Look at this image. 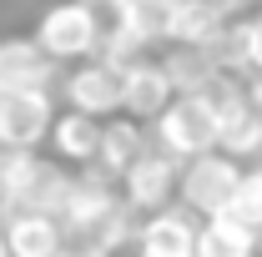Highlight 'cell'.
Listing matches in <instances>:
<instances>
[{
	"mask_svg": "<svg viewBox=\"0 0 262 257\" xmlns=\"http://www.w3.org/2000/svg\"><path fill=\"white\" fill-rule=\"evenodd\" d=\"M101 35H106V26H101L96 0H56V5H46V15L35 20V46L56 66L96 61Z\"/></svg>",
	"mask_w": 262,
	"mask_h": 257,
	"instance_id": "obj_1",
	"label": "cell"
},
{
	"mask_svg": "<svg viewBox=\"0 0 262 257\" xmlns=\"http://www.w3.org/2000/svg\"><path fill=\"white\" fill-rule=\"evenodd\" d=\"M242 161L222 157V152H207V157H196L182 166V182H177V202L196 212L202 222L207 217H222L232 207V192H237V182H242Z\"/></svg>",
	"mask_w": 262,
	"mask_h": 257,
	"instance_id": "obj_2",
	"label": "cell"
},
{
	"mask_svg": "<svg viewBox=\"0 0 262 257\" xmlns=\"http://www.w3.org/2000/svg\"><path fill=\"white\" fill-rule=\"evenodd\" d=\"M151 136H157V146H162L166 157H177L182 166H187V161L217 152V116H212L196 96H177L162 116H157Z\"/></svg>",
	"mask_w": 262,
	"mask_h": 257,
	"instance_id": "obj_3",
	"label": "cell"
},
{
	"mask_svg": "<svg viewBox=\"0 0 262 257\" xmlns=\"http://www.w3.org/2000/svg\"><path fill=\"white\" fill-rule=\"evenodd\" d=\"M177 182H182V161L166 157L162 146H146V152L126 166V177H121V202H126L131 212L157 217V212H166V207H171Z\"/></svg>",
	"mask_w": 262,
	"mask_h": 257,
	"instance_id": "obj_4",
	"label": "cell"
},
{
	"mask_svg": "<svg viewBox=\"0 0 262 257\" xmlns=\"http://www.w3.org/2000/svg\"><path fill=\"white\" fill-rule=\"evenodd\" d=\"M61 96H66L71 111L111 121V116H121V71L106 66V61H81L76 71H66Z\"/></svg>",
	"mask_w": 262,
	"mask_h": 257,
	"instance_id": "obj_5",
	"label": "cell"
},
{
	"mask_svg": "<svg viewBox=\"0 0 262 257\" xmlns=\"http://www.w3.org/2000/svg\"><path fill=\"white\" fill-rule=\"evenodd\" d=\"M51 126H56L51 91H26V96L0 91V146L5 152H35L40 141H51Z\"/></svg>",
	"mask_w": 262,
	"mask_h": 257,
	"instance_id": "obj_6",
	"label": "cell"
},
{
	"mask_svg": "<svg viewBox=\"0 0 262 257\" xmlns=\"http://www.w3.org/2000/svg\"><path fill=\"white\" fill-rule=\"evenodd\" d=\"M171 101H177V91H171V76H166L162 61L141 56V61L121 66V116L141 121V126H157V116Z\"/></svg>",
	"mask_w": 262,
	"mask_h": 257,
	"instance_id": "obj_7",
	"label": "cell"
},
{
	"mask_svg": "<svg viewBox=\"0 0 262 257\" xmlns=\"http://www.w3.org/2000/svg\"><path fill=\"white\" fill-rule=\"evenodd\" d=\"M56 61L35 46V35H5L0 40V91L26 96V91H51Z\"/></svg>",
	"mask_w": 262,
	"mask_h": 257,
	"instance_id": "obj_8",
	"label": "cell"
},
{
	"mask_svg": "<svg viewBox=\"0 0 262 257\" xmlns=\"http://www.w3.org/2000/svg\"><path fill=\"white\" fill-rule=\"evenodd\" d=\"M136 257H196V222L187 207H166L136 232Z\"/></svg>",
	"mask_w": 262,
	"mask_h": 257,
	"instance_id": "obj_9",
	"label": "cell"
},
{
	"mask_svg": "<svg viewBox=\"0 0 262 257\" xmlns=\"http://www.w3.org/2000/svg\"><path fill=\"white\" fill-rule=\"evenodd\" d=\"M101 126L96 116H81V111H56V126H51V152L61 166H96V152H101Z\"/></svg>",
	"mask_w": 262,
	"mask_h": 257,
	"instance_id": "obj_10",
	"label": "cell"
},
{
	"mask_svg": "<svg viewBox=\"0 0 262 257\" xmlns=\"http://www.w3.org/2000/svg\"><path fill=\"white\" fill-rule=\"evenodd\" d=\"M146 146H151V141H146V126H141V121L111 116V121L101 126V152H96V166H91V172H101L106 182H121L126 166L141 157Z\"/></svg>",
	"mask_w": 262,
	"mask_h": 257,
	"instance_id": "obj_11",
	"label": "cell"
},
{
	"mask_svg": "<svg viewBox=\"0 0 262 257\" xmlns=\"http://www.w3.org/2000/svg\"><path fill=\"white\" fill-rule=\"evenodd\" d=\"M227 26H232L227 10H217L212 0H182V5L171 10L166 40H171V46H192V51H212Z\"/></svg>",
	"mask_w": 262,
	"mask_h": 257,
	"instance_id": "obj_12",
	"label": "cell"
},
{
	"mask_svg": "<svg viewBox=\"0 0 262 257\" xmlns=\"http://www.w3.org/2000/svg\"><path fill=\"white\" fill-rule=\"evenodd\" d=\"M0 232L10 242V257H61V222L56 217L20 212V217H5Z\"/></svg>",
	"mask_w": 262,
	"mask_h": 257,
	"instance_id": "obj_13",
	"label": "cell"
},
{
	"mask_svg": "<svg viewBox=\"0 0 262 257\" xmlns=\"http://www.w3.org/2000/svg\"><path fill=\"white\" fill-rule=\"evenodd\" d=\"M166 76H171V91L177 96H202L217 76H227L212 51H192V46H171V56H166Z\"/></svg>",
	"mask_w": 262,
	"mask_h": 257,
	"instance_id": "obj_14",
	"label": "cell"
},
{
	"mask_svg": "<svg viewBox=\"0 0 262 257\" xmlns=\"http://www.w3.org/2000/svg\"><path fill=\"white\" fill-rule=\"evenodd\" d=\"M196 257H257V232L232 217H207L196 227Z\"/></svg>",
	"mask_w": 262,
	"mask_h": 257,
	"instance_id": "obj_15",
	"label": "cell"
},
{
	"mask_svg": "<svg viewBox=\"0 0 262 257\" xmlns=\"http://www.w3.org/2000/svg\"><path fill=\"white\" fill-rule=\"evenodd\" d=\"M217 152L232 161H247V157H262V116L252 111V106H242L237 116H227L222 121V131H217Z\"/></svg>",
	"mask_w": 262,
	"mask_h": 257,
	"instance_id": "obj_16",
	"label": "cell"
},
{
	"mask_svg": "<svg viewBox=\"0 0 262 257\" xmlns=\"http://www.w3.org/2000/svg\"><path fill=\"white\" fill-rule=\"evenodd\" d=\"M222 217H232V222H242V227H252V232L262 237V161L242 172V182H237V192H232V207L222 212Z\"/></svg>",
	"mask_w": 262,
	"mask_h": 257,
	"instance_id": "obj_17",
	"label": "cell"
},
{
	"mask_svg": "<svg viewBox=\"0 0 262 257\" xmlns=\"http://www.w3.org/2000/svg\"><path fill=\"white\" fill-rule=\"evenodd\" d=\"M247 106L262 116V76H252V81H247Z\"/></svg>",
	"mask_w": 262,
	"mask_h": 257,
	"instance_id": "obj_18",
	"label": "cell"
},
{
	"mask_svg": "<svg viewBox=\"0 0 262 257\" xmlns=\"http://www.w3.org/2000/svg\"><path fill=\"white\" fill-rule=\"evenodd\" d=\"M0 257H10V242H5V232H0Z\"/></svg>",
	"mask_w": 262,
	"mask_h": 257,
	"instance_id": "obj_19",
	"label": "cell"
},
{
	"mask_svg": "<svg viewBox=\"0 0 262 257\" xmlns=\"http://www.w3.org/2000/svg\"><path fill=\"white\" fill-rule=\"evenodd\" d=\"M257 257H262V237H257Z\"/></svg>",
	"mask_w": 262,
	"mask_h": 257,
	"instance_id": "obj_20",
	"label": "cell"
},
{
	"mask_svg": "<svg viewBox=\"0 0 262 257\" xmlns=\"http://www.w3.org/2000/svg\"><path fill=\"white\" fill-rule=\"evenodd\" d=\"M0 157H5V146H0Z\"/></svg>",
	"mask_w": 262,
	"mask_h": 257,
	"instance_id": "obj_21",
	"label": "cell"
}]
</instances>
